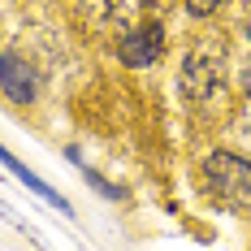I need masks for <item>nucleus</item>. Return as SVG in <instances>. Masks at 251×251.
<instances>
[{
    "mask_svg": "<svg viewBox=\"0 0 251 251\" xmlns=\"http://www.w3.org/2000/svg\"><path fill=\"white\" fill-rule=\"evenodd\" d=\"M82 13L91 26H122L126 22V0H82Z\"/></svg>",
    "mask_w": 251,
    "mask_h": 251,
    "instance_id": "obj_6",
    "label": "nucleus"
},
{
    "mask_svg": "<svg viewBox=\"0 0 251 251\" xmlns=\"http://www.w3.org/2000/svg\"><path fill=\"white\" fill-rule=\"evenodd\" d=\"M247 87H251V70H247Z\"/></svg>",
    "mask_w": 251,
    "mask_h": 251,
    "instance_id": "obj_9",
    "label": "nucleus"
},
{
    "mask_svg": "<svg viewBox=\"0 0 251 251\" xmlns=\"http://www.w3.org/2000/svg\"><path fill=\"white\" fill-rule=\"evenodd\" d=\"M4 165H9V169H13V174L22 177L26 186H30V191H35V195H44V200H48L52 208H61V212H65V217H70V203L61 200V195H56V191H52V186H48V182H44V177H35V174H30V169H26V165H22V160H18V156H13V151H4Z\"/></svg>",
    "mask_w": 251,
    "mask_h": 251,
    "instance_id": "obj_5",
    "label": "nucleus"
},
{
    "mask_svg": "<svg viewBox=\"0 0 251 251\" xmlns=\"http://www.w3.org/2000/svg\"><path fill=\"white\" fill-rule=\"evenodd\" d=\"M0 87H4V96H9L13 104H30V100H35V91H39V82H35V70L26 65L18 52H4Z\"/></svg>",
    "mask_w": 251,
    "mask_h": 251,
    "instance_id": "obj_4",
    "label": "nucleus"
},
{
    "mask_svg": "<svg viewBox=\"0 0 251 251\" xmlns=\"http://www.w3.org/2000/svg\"><path fill=\"white\" fill-rule=\"evenodd\" d=\"M243 30L251 35V0H243Z\"/></svg>",
    "mask_w": 251,
    "mask_h": 251,
    "instance_id": "obj_8",
    "label": "nucleus"
},
{
    "mask_svg": "<svg viewBox=\"0 0 251 251\" xmlns=\"http://www.w3.org/2000/svg\"><path fill=\"white\" fill-rule=\"evenodd\" d=\"M160 52H165V30H160V22H148V26H139V30H126L122 35L117 56L130 70H148V65L160 61Z\"/></svg>",
    "mask_w": 251,
    "mask_h": 251,
    "instance_id": "obj_3",
    "label": "nucleus"
},
{
    "mask_svg": "<svg viewBox=\"0 0 251 251\" xmlns=\"http://www.w3.org/2000/svg\"><path fill=\"white\" fill-rule=\"evenodd\" d=\"M203 186L221 203L247 208L251 203V160L234 156V151H208V160H203Z\"/></svg>",
    "mask_w": 251,
    "mask_h": 251,
    "instance_id": "obj_2",
    "label": "nucleus"
},
{
    "mask_svg": "<svg viewBox=\"0 0 251 251\" xmlns=\"http://www.w3.org/2000/svg\"><path fill=\"white\" fill-rule=\"evenodd\" d=\"M226 0H186V13L191 18H208V13H217Z\"/></svg>",
    "mask_w": 251,
    "mask_h": 251,
    "instance_id": "obj_7",
    "label": "nucleus"
},
{
    "mask_svg": "<svg viewBox=\"0 0 251 251\" xmlns=\"http://www.w3.org/2000/svg\"><path fill=\"white\" fill-rule=\"evenodd\" d=\"M221 70H226V48L217 39H203V44H191L186 56H182V70H177V91L186 104H203L217 96L221 87Z\"/></svg>",
    "mask_w": 251,
    "mask_h": 251,
    "instance_id": "obj_1",
    "label": "nucleus"
}]
</instances>
